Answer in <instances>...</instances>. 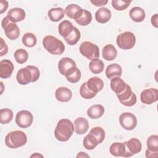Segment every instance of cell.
I'll return each instance as SVG.
<instances>
[{"label": "cell", "mask_w": 158, "mask_h": 158, "mask_svg": "<svg viewBox=\"0 0 158 158\" xmlns=\"http://www.w3.org/2000/svg\"><path fill=\"white\" fill-rule=\"evenodd\" d=\"M74 131L73 123L67 118L60 119L54 129L56 138L62 142L68 141Z\"/></svg>", "instance_id": "obj_1"}, {"label": "cell", "mask_w": 158, "mask_h": 158, "mask_svg": "<svg viewBox=\"0 0 158 158\" xmlns=\"http://www.w3.org/2000/svg\"><path fill=\"white\" fill-rule=\"evenodd\" d=\"M44 48L52 55H61L65 51V46L62 41L52 36H46L42 41Z\"/></svg>", "instance_id": "obj_2"}, {"label": "cell", "mask_w": 158, "mask_h": 158, "mask_svg": "<svg viewBox=\"0 0 158 158\" xmlns=\"http://www.w3.org/2000/svg\"><path fill=\"white\" fill-rule=\"evenodd\" d=\"M27 142L26 134L20 130L10 131L5 137L6 145L11 149L19 148L24 146Z\"/></svg>", "instance_id": "obj_3"}, {"label": "cell", "mask_w": 158, "mask_h": 158, "mask_svg": "<svg viewBox=\"0 0 158 158\" xmlns=\"http://www.w3.org/2000/svg\"><path fill=\"white\" fill-rule=\"evenodd\" d=\"M117 46L123 50H128L133 48L136 43V37L131 31H125L119 34L117 38Z\"/></svg>", "instance_id": "obj_4"}, {"label": "cell", "mask_w": 158, "mask_h": 158, "mask_svg": "<svg viewBox=\"0 0 158 158\" xmlns=\"http://www.w3.org/2000/svg\"><path fill=\"white\" fill-rule=\"evenodd\" d=\"M79 51L83 56L89 60L98 59L99 57V47L90 41L83 42L80 46Z\"/></svg>", "instance_id": "obj_5"}, {"label": "cell", "mask_w": 158, "mask_h": 158, "mask_svg": "<svg viewBox=\"0 0 158 158\" xmlns=\"http://www.w3.org/2000/svg\"><path fill=\"white\" fill-rule=\"evenodd\" d=\"M1 26L4 30L6 36L10 40H17L20 35V30L15 23L10 22L7 17L2 19Z\"/></svg>", "instance_id": "obj_6"}, {"label": "cell", "mask_w": 158, "mask_h": 158, "mask_svg": "<svg viewBox=\"0 0 158 158\" xmlns=\"http://www.w3.org/2000/svg\"><path fill=\"white\" fill-rule=\"evenodd\" d=\"M75 62L70 57H62L58 63L59 72L64 76L67 77L72 73L77 68Z\"/></svg>", "instance_id": "obj_7"}, {"label": "cell", "mask_w": 158, "mask_h": 158, "mask_svg": "<svg viewBox=\"0 0 158 158\" xmlns=\"http://www.w3.org/2000/svg\"><path fill=\"white\" fill-rule=\"evenodd\" d=\"M33 121L32 114L27 110L19 111L15 116V123L20 128H27L30 127Z\"/></svg>", "instance_id": "obj_8"}, {"label": "cell", "mask_w": 158, "mask_h": 158, "mask_svg": "<svg viewBox=\"0 0 158 158\" xmlns=\"http://www.w3.org/2000/svg\"><path fill=\"white\" fill-rule=\"evenodd\" d=\"M119 122L123 129L132 130L137 125V118L131 112H123L119 116Z\"/></svg>", "instance_id": "obj_9"}, {"label": "cell", "mask_w": 158, "mask_h": 158, "mask_svg": "<svg viewBox=\"0 0 158 158\" xmlns=\"http://www.w3.org/2000/svg\"><path fill=\"white\" fill-rule=\"evenodd\" d=\"M140 99L142 103L150 105L158 100V90L156 88H151L144 89L140 94Z\"/></svg>", "instance_id": "obj_10"}, {"label": "cell", "mask_w": 158, "mask_h": 158, "mask_svg": "<svg viewBox=\"0 0 158 158\" xmlns=\"http://www.w3.org/2000/svg\"><path fill=\"white\" fill-rule=\"evenodd\" d=\"M109 151L112 156L115 157H129L132 156V155L127 151L124 143L115 142L112 143L109 148Z\"/></svg>", "instance_id": "obj_11"}, {"label": "cell", "mask_w": 158, "mask_h": 158, "mask_svg": "<svg viewBox=\"0 0 158 158\" xmlns=\"http://www.w3.org/2000/svg\"><path fill=\"white\" fill-rule=\"evenodd\" d=\"M16 79L20 85H26L32 82L33 75L31 70L27 66L18 70L16 75Z\"/></svg>", "instance_id": "obj_12"}, {"label": "cell", "mask_w": 158, "mask_h": 158, "mask_svg": "<svg viewBox=\"0 0 158 158\" xmlns=\"http://www.w3.org/2000/svg\"><path fill=\"white\" fill-rule=\"evenodd\" d=\"M14 67L13 63L8 59H3L0 62V77L8 78L11 77Z\"/></svg>", "instance_id": "obj_13"}, {"label": "cell", "mask_w": 158, "mask_h": 158, "mask_svg": "<svg viewBox=\"0 0 158 158\" xmlns=\"http://www.w3.org/2000/svg\"><path fill=\"white\" fill-rule=\"evenodd\" d=\"M25 10L20 7H14L10 9L7 14L9 20L14 23L22 21L25 18Z\"/></svg>", "instance_id": "obj_14"}, {"label": "cell", "mask_w": 158, "mask_h": 158, "mask_svg": "<svg viewBox=\"0 0 158 158\" xmlns=\"http://www.w3.org/2000/svg\"><path fill=\"white\" fill-rule=\"evenodd\" d=\"M55 97L59 102H67L70 101L72 99V92L67 87L60 86L56 90Z\"/></svg>", "instance_id": "obj_15"}, {"label": "cell", "mask_w": 158, "mask_h": 158, "mask_svg": "<svg viewBox=\"0 0 158 158\" xmlns=\"http://www.w3.org/2000/svg\"><path fill=\"white\" fill-rule=\"evenodd\" d=\"M74 131L78 135H83L86 133L89 128V125L88 121L83 117H78L73 122Z\"/></svg>", "instance_id": "obj_16"}, {"label": "cell", "mask_w": 158, "mask_h": 158, "mask_svg": "<svg viewBox=\"0 0 158 158\" xmlns=\"http://www.w3.org/2000/svg\"><path fill=\"white\" fill-rule=\"evenodd\" d=\"M126 149L132 156L139 153L142 148V144L139 139L136 138H132L128 141L124 142Z\"/></svg>", "instance_id": "obj_17"}, {"label": "cell", "mask_w": 158, "mask_h": 158, "mask_svg": "<svg viewBox=\"0 0 158 158\" xmlns=\"http://www.w3.org/2000/svg\"><path fill=\"white\" fill-rule=\"evenodd\" d=\"M83 10V9L78 5L75 4H70L66 6L64 11L67 17L76 20L82 15Z\"/></svg>", "instance_id": "obj_18"}, {"label": "cell", "mask_w": 158, "mask_h": 158, "mask_svg": "<svg viewBox=\"0 0 158 158\" xmlns=\"http://www.w3.org/2000/svg\"><path fill=\"white\" fill-rule=\"evenodd\" d=\"M112 14L110 10L106 7H101L97 10L95 13V19L99 23H106L111 18Z\"/></svg>", "instance_id": "obj_19"}, {"label": "cell", "mask_w": 158, "mask_h": 158, "mask_svg": "<svg viewBox=\"0 0 158 158\" xmlns=\"http://www.w3.org/2000/svg\"><path fill=\"white\" fill-rule=\"evenodd\" d=\"M86 85L91 91L97 94L103 88L104 82L98 77H93L86 81Z\"/></svg>", "instance_id": "obj_20"}, {"label": "cell", "mask_w": 158, "mask_h": 158, "mask_svg": "<svg viewBox=\"0 0 158 158\" xmlns=\"http://www.w3.org/2000/svg\"><path fill=\"white\" fill-rule=\"evenodd\" d=\"M105 73L107 78L109 79H111L116 77H120L122 74V67L117 63L111 64L107 67Z\"/></svg>", "instance_id": "obj_21"}, {"label": "cell", "mask_w": 158, "mask_h": 158, "mask_svg": "<svg viewBox=\"0 0 158 158\" xmlns=\"http://www.w3.org/2000/svg\"><path fill=\"white\" fill-rule=\"evenodd\" d=\"M127 83L119 77L110 79V88L116 94L121 93L125 88Z\"/></svg>", "instance_id": "obj_22"}, {"label": "cell", "mask_w": 158, "mask_h": 158, "mask_svg": "<svg viewBox=\"0 0 158 158\" xmlns=\"http://www.w3.org/2000/svg\"><path fill=\"white\" fill-rule=\"evenodd\" d=\"M105 109L101 104H94L89 107L87 110V115L91 119H97L101 117Z\"/></svg>", "instance_id": "obj_23"}, {"label": "cell", "mask_w": 158, "mask_h": 158, "mask_svg": "<svg viewBox=\"0 0 158 158\" xmlns=\"http://www.w3.org/2000/svg\"><path fill=\"white\" fill-rule=\"evenodd\" d=\"M102 56L106 60H113L117 56V51L114 45L109 44L106 45L102 49Z\"/></svg>", "instance_id": "obj_24"}, {"label": "cell", "mask_w": 158, "mask_h": 158, "mask_svg": "<svg viewBox=\"0 0 158 158\" xmlns=\"http://www.w3.org/2000/svg\"><path fill=\"white\" fill-rule=\"evenodd\" d=\"M129 15L133 21L135 22H141L144 20L146 14L141 7H134L130 10Z\"/></svg>", "instance_id": "obj_25"}, {"label": "cell", "mask_w": 158, "mask_h": 158, "mask_svg": "<svg viewBox=\"0 0 158 158\" xmlns=\"http://www.w3.org/2000/svg\"><path fill=\"white\" fill-rule=\"evenodd\" d=\"M73 28L74 27L70 21L65 20L59 23L58 26V31L59 35L64 38L72 33Z\"/></svg>", "instance_id": "obj_26"}, {"label": "cell", "mask_w": 158, "mask_h": 158, "mask_svg": "<svg viewBox=\"0 0 158 158\" xmlns=\"http://www.w3.org/2000/svg\"><path fill=\"white\" fill-rule=\"evenodd\" d=\"M65 15V11L62 7H54L49 10L48 15L49 20L54 22L62 20Z\"/></svg>", "instance_id": "obj_27"}, {"label": "cell", "mask_w": 158, "mask_h": 158, "mask_svg": "<svg viewBox=\"0 0 158 158\" xmlns=\"http://www.w3.org/2000/svg\"><path fill=\"white\" fill-rule=\"evenodd\" d=\"M104 68L103 62L99 59H94L91 60L89 63V69L94 74H99L101 73Z\"/></svg>", "instance_id": "obj_28"}, {"label": "cell", "mask_w": 158, "mask_h": 158, "mask_svg": "<svg viewBox=\"0 0 158 158\" xmlns=\"http://www.w3.org/2000/svg\"><path fill=\"white\" fill-rule=\"evenodd\" d=\"M80 37H81L80 31L77 27H74L72 33L68 36H67L66 38H64V40L70 46H73L76 44L78 43V41L80 39Z\"/></svg>", "instance_id": "obj_29"}, {"label": "cell", "mask_w": 158, "mask_h": 158, "mask_svg": "<svg viewBox=\"0 0 158 158\" xmlns=\"http://www.w3.org/2000/svg\"><path fill=\"white\" fill-rule=\"evenodd\" d=\"M14 114L12 110L9 108L1 109L0 110V122L1 124H7L13 118Z\"/></svg>", "instance_id": "obj_30"}, {"label": "cell", "mask_w": 158, "mask_h": 158, "mask_svg": "<svg viewBox=\"0 0 158 158\" xmlns=\"http://www.w3.org/2000/svg\"><path fill=\"white\" fill-rule=\"evenodd\" d=\"M22 41L24 46L28 48H32L36 45L37 38L35 35L32 33L28 32L23 35L22 38Z\"/></svg>", "instance_id": "obj_31"}, {"label": "cell", "mask_w": 158, "mask_h": 158, "mask_svg": "<svg viewBox=\"0 0 158 158\" xmlns=\"http://www.w3.org/2000/svg\"><path fill=\"white\" fill-rule=\"evenodd\" d=\"M89 133L94 137L99 144L102 143L106 136L104 130L100 127H95L93 128Z\"/></svg>", "instance_id": "obj_32"}, {"label": "cell", "mask_w": 158, "mask_h": 158, "mask_svg": "<svg viewBox=\"0 0 158 158\" xmlns=\"http://www.w3.org/2000/svg\"><path fill=\"white\" fill-rule=\"evenodd\" d=\"M14 57L17 63L22 64L27 61L28 59V53L24 49H18L15 51Z\"/></svg>", "instance_id": "obj_33"}, {"label": "cell", "mask_w": 158, "mask_h": 158, "mask_svg": "<svg viewBox=\"0 0 158 158\" xmlns=\"http://www.w3.org/2000/svg\"><path fill=\"white\" fill-rule=\"evenodd\" d=\"M83 144L86 149L93 150L99 144V143L94 137L89 133L84 138Z\"/></svg>", "instance_id": "obj_34"}, {"label": "cell", "mask_w": 158, "mask_h": 158, "mask_svg": "<svg viewBox=\"0 0 158 158\" xmlns=\"http://www.w3.org/2000/svg\"><path fill=\"white\" fill-rule=\"evenodd\" d=\"M92 20V14L91 13L86 9L83 10L82 15L79 19L76 20V22L81 26H86L89 25Z\"/></svg>", "instance_id": "obj_35"}, {"label": "cell", "mask_w": 158, "mask_h": 158, "mask_svg": "<svg viewBox=\"0 0 158 158\" xmlns=\"http://www.w3.org/2000/svg\"><path fill=\"white\" fill-rule=\"evenodd\" d=\"M80 94L81 96L86 99H90L93 98L96 95V93L91 91L86 85V82L83 83L80 88Z\"/></svg>", "instance_id": "obj_36"}, {"label": "cell", "mask_w": 158, "mask_h": 158, "mask_svg": "<svg viewBox=\"0 0 158 158\" xmlns=\"http://www.w3.org/2000/svg\"><path fill=\"white\" fill-rule=\"evenodd\" d=\"M131 2V1H123V0H112L111 4L114 9L117 10H125Z\"/></svg>", "instance_id": "obj_37"}, {"label": "cell", "mask_w": 158, "mask_h": 158, "mask_svg": "<svg viewBox=\"0 0 158 158\" xmlns=\"http://www.w3.org/2000/svg\"><path fill=\"white\" fill-rule=\"evenodd\" d=\"M148 149L158 151V136L157 135H152L148 137L146 141Z\"/></svg>", "instance_id": "obj_38"}, {"label": "cell", "mask_w": 158, "mask_h": 158, "mask_svg": "<svg viewBox=\"0 0 158 158\" xmlns=\"http://www.w3.org/2000/svg\"><path fill=\"white\" fill-rule=\"evenodd\" d=\"M133 93V92L132 91L131 87L128 84H127V86H126L125 89L121 93L117 94L116 95H117L119 101H126L128 99H129Z\"/></svg>", "instance_id": "obj_39"}, {"label": "cell", "mask_w": 158, "mask_h": 158, "mask_svg": "<svg viewBox=\"0 0 158 158\" xmlns=\"http://www.w3.org/2000/svg\"><path fill=\"white\" fill-rule=\"evenodd\" d=\"M81 71L80 70V69L77 67L75 70L71 73L70 75L65 77L66 79L68 81H69L70 83H76L77 82H78L81 78Z\"/></svg>", "instance_id": "obj_40"}, {"label": "cell", "mask_w": 158, "mask_h": 158, "mask_svg": "<svg viewBox=\"0 0 158 158\" xmlns=\"http://www.w3.org/2000/svg\"><path fill=\"white\" fill-rule=\"evenodd\" d=\"M27 67L31 70L33 75L32 82H36V81H38L40 76V72L39 69L37 67L33 65H27Z\"/></svg>", "instance_id": "obj_41"}, {"label": "cell", "mask_w": 158, "mask_h": 158, "mask_svg": "<svg viewBox=\"0 0 158 158\" xmlns=\"http://www.w3.org/2000/svg\"><path fill=\"white\" fill-rule=\"evenodd\" d=\"M136 101H137L136 96L134 93H133L129 99H128L127 100L124 101H120V102L122 104H123V106L130 107V106H134L136 103Z\"/></svg>", "instance_id": "obj_42"}, {"label": "cell", "mask_w": 158, "mask_h": 158, "mask_svg": "<svg viewBox=\"0 0 158 158\" xmlns=\"http://www.w3.org/2000/svg\"><path fill=\"white\" fill-rule=\"evenodd\" d=\"M8 52V47L2 38H1V51L0 56L6 55Z\"/></svg>", "instance_id": "obj_43"}, {"label": "cell", "mask_w": 158, "mask_h": 158, "mask_svg": "<svg viewBox=\"0 0 158 158\" xmlns=\"http://www.w3.org/2000/svg\"><path fill=\"white\" fill-rule=\"evenodd\" d=\"M145 155L147 158H156L158 156V151H154L147 149L145 152Z\"/></svg>", "instance_id": "obj_44"}, {"label": "cell", "mask_w": 158, "mask_h": 158, "mask_svg": "<svg viewBox=\"0 0 158 158\" xmlns=\"http://www.w3.org/2000/svg\"><path fill=\"white\" fill-rule=\"evenodd\" d=\"M90 2L95 6L97 7H101L106 5L107 2V0H91Z\"/></svg>", "instance_id": "obj_45"}, {"label": "cell", "mask_w": 158, "mask_h": 158, "mask_svg": "<svg viewBox=\"0 0 158 158\" xmlns=\"http://www.w3.org/2000/svg\"><path fill=\"white\" fill-rule=\"evenodd\" d=\"M9 6V4L8 2L6 1H4V0H1L0 1V14H2V13H4L7 9L8 8Z\"/></svg>", "instance_id": "obj_46"}, {"label": "cell", "mask_w": 158, "mask_h": 158, "mask_svg": "<svg viewBox=\"0 0 158 158\" xmlns=\"http://www.w3.org/2000/svg\"><path fill=\"white\" fill-rule=\"evenodd\" d=\"M157 19H158V14H156L153 15L151 17V23L155 28H157V27H158V25H158Z\"/></svg>", "instance_id": "obj_47"}, {"label": "cell", "mask_w": 158, "mask_h": 158, "mask_svg": "<svg viewBox=\"0 0 158 158\" xmlns=\"http://www.w3.org/2000/svg\"><path fill=\"white\" fill-rule=\"evenodd\" d=\"M77 158L78 157H89V156L88 155L86 152H80L76 156Z\"/></svg>", "instance_id": "obj_48"}, {"label": "cell", "mask_w": 158, "mask_h": 158, "mask_svg": "<svg viewBox=\"0 0 158 158\" xmlns=\"http://www.w3.org/2000/svg\"><path fill=\"white\" fill-rule=\"evenodd\" d=\"M43 157V155H41V154H39L38 152H36L35 154H33L31 156V157Z\"/></svg>", "instance_id": "obj_49"}, {"label": "cell", "mask_w": 158, "mask_h": 158, "mask_svg": "<svg viewBox=\"0 0 158 158\" xmlns=\"http://www.w3.org/2000/svg\"><path fill=\"white\" fill-rule=\"evenodd\" d=\"M1 94L2 93L3 91V83L2 81H1Z\"/></svg>", "instance_id": "obj_50"}]
</instances>
